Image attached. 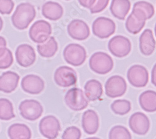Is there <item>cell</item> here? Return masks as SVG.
I'll use <instances>...</instances> for the list:
<instances>
[{
	"instance_id": "1",
	"label": "cell",
	"mask_w": 156,
	"mask_h": 139,
	"mask_svg": "<svg viewBox=\"0 0 156 139\" xmlns=\"http://www.w3.org/2000/svg\"><path fill=\"white\" fill-rule=\"evenodd\" d=\"M34 6L29 3H23L17 6L11 21L14 27L20 30L27 29L36 17Z\"/></svg>"
},
{
	"instance_id": "2",
	"label": "cell",
	"mask_w": 156,
	"mask_h": 139,
	"mask_svg": "<svg viewBox=\"0 0 156 139\" xmlns=\"http://www.w3.org/2000/svg\"><path fill=\"white\" fill-rule=\"evenodd\" d=\"M89 64L90 68L94 72L99 75H106L112 70L114 61L108 53L99 52L90 57Z\"/></svg>"
},
{
	"instance_id": "3",
	"label": "cell",
	"mask_w": 156,
	"mask_h": 139,
	"mask_svg": "<svg viewBox=\"0 0 156 139\" xmlns=\"http://www.w3.org/2000/svg\"><path fill=\"white\" fill-rule=\"evenodd\" d=\"M63 57L68 64L74 67H79L85 62L87 53L83 46L77 43H71L64 48Z\"/></svg>"
},
{
	"instance_id": "4",
	"label": "cell",
	"mask_w": 156,
	"mask_h": 139,
	"mask_svg": "<svg viewBox=\"0 0 156 139\" xmlns=\"http://www.w3.org/2000/svg\"><path fill=\"white\" fill-rule=\"evenodd\" d=\"M66 105L73 111H81L88 105V101L85 98L82 89L73 88L69 90L64 97Z\"/></svg>"
},
{
	"instance_id": "5",
	"label": "cell",
	"mask_w": 156,
	"mask_h": 139,
	"mask_svg": "<svg viewBox=\"0 0 156 139\" xmlns=\"http://www.w3.org/2000/svg\"><path fill=\"white\" fill-rule=\"evenodd\" d=\"M19 110L23 118L30 121L40 119L43 113V107L36 100H25L19 105Z\"/></svg>"
},
{
	"instance_id": "6",
	"label": "cell",
	"mask_w": 156,
	"mask_h": 139,
	"mask_svg": "<svg viewBox=\"0 0 156 139\" xmlns=\"http://www.w3.org/2000/svg\"><path fill=\"white\" fill-rule=\"evenodd\" d=\"M108 49L111 54L118 58L127 56L131 51V43L127 38L117 35L109 40Z\"/></svg>"
},
{
	"instance_id": "7",
	"label": "cell",
	"mask_w": 156,
	"mask_h": 139,
	"mask_svg": "<svg viewBox=\"0 0 156 139\" xmlns=\"http://www.w3.org/2000/svg\"><path fill=\"white\" fill-rule=\"evenodd\" d=\"M93 34L101 39L108 38L115 31V24L113 20L106 17L96 18L92 26Z\"/></svg>"
},
{
	"instance_id": "8",
	"label": "cell",
	"mask_w": 156,
	"mask_h": 139,
	"mask_svg": "<svg viewBox=\"0 0 156 139\" xmlns=\"http://www.w3.org/2000/svg\"><path fill=\"white\" fill-rule=\"evenodd\" d=\"M52 33L51 24L46 21L38 20L31 27L29 35L32 41L37 43H41L46 41Z\"/></svg>"
},
{
	"instance_id": "9",
	"label": "cell",
	"mask_w": 156,
	"mask_h": 139,
	"mask_svg": "<svg viewBox=\"0 0 156 139\" xmlns=\"http://www.w3.org/2000/svg\"><path fill=\"white\" fill-rule=\"evenodd\" d=\"M127 77L131 85L136 88H142L148 83L149 73L144 67L135 65L128 70Z\"/></svg>"
},
{
	"instance_id": "10",
	"label": "cell",
	"mask_w": 156,
	"mask_h": 139,
	"mask_svg": "<svg viewBox=\"0 0 156 139\" xmlns=\"http://www.w3.org/2000/svg\"><path fill=\"white\" fill-rule=\"evenodd\" d=\"M127 90V83L124 79L119 75H114L106 81L105 84L106 95L110 98L123 96Z\"/></svg>"
},
{
	"instance_id": "11",
	"label": "cell",
	"mask_w": 156,
	"mask_h": 139,
	"mask_svg": "<svg viewBox=\"0 0 156 139\" xmlns=\"http://www.w3.org/2000/svg\"><path fill=\"white\" fill-rule=\"evenodd\" d=\"M40 133L48 139L56 138L61 130L60 122L53 115H48L43 117L40 122Z\"/></svg>"
},
{
	"instance_id": "12",
	"label": "cell",
	"mask_w": 156,
	"mask_h": 139,
	"mask_svg": "<svg viewBox=\"0 0 156 139\" xmlns=\"http://www.w3.org/2000/svg\"><path fill=\"white\" fill-rule=\"evenodd\" d=\"M54 80L55 83L61 87H69L76 83L77 73L71 67L62 66L55 71Z\"/></svg>"
},
{
	"instance_id": "13",
	"label": "cell",
	"mask_w": 156,
	"mask_h": 139,
	"mask_svg": "<svg viewBox=\"0 0 156 139\" xmlns=\"http://www.w3.org/2000/svg\"><path fill=\"white\" fill-rule=\"evenodd\" d=\"M129 125L131 130L136 134L144 135L149 130L150 121L144 113L136 112L130 117Z\"/></svg>"
},
{
	"instance_id": "14",
	"label": "cell",
	"mask_w": 156,
	"mask_h": 139,
	"mask_svg": "<svg viewBox=\"0 0 156 139\" xmlns=\"http://www.w3.org/2000/svg\"><path fill=\"white\" fill-rule=\"evenodd\" d=\"M15 57L18 64L24 68L33 65L36 58L34 49L28 44H22L18 46L16 50Z\"/></svg>"
},
{
	"instance_id": "15",
	"label": "cell",
	"mask_w": 156,
	"mask_h": 139,
	"mask_svg": "<svg viewBox=\"0 0 156 139\" xmlns=\"http://www.w3.org/2000/svg\"><path fill=\"white\" fill-rule=\"evenodd\" d=\"M21 85L25 92L32 95H37L43 91L45 84L44 80L39 76L28 75L23 78Z\"/></svg>"
},
{
	"instance_id": "16",
	"label": "cell",
	"mask_w": 156,
	"mask_h": 139,
	"mask_svg": "<svg viewBox=\"0 0 156 139\" xmlns=\"http://www.w3.org/2000/svg\"><path fill=\"white\" fill-rule=\"evenodd\" d=\"M68 33L73 39L83 41L90 36V30L86 23L81 20H74L68 24Z\"/></svg>"
},
{
	"instance_id": "17",
	"label": "cell",
	"mask_w": 156,
	"mask_h": 139,
	"mask_svg": "<svg viewBox=\"0 0 156 139\" xmlns=\"http://www.w3.org/2000/svg\"><path fill=\"white\" fill-rule=\"evenodd\" d=\"M82 127L88 135L95 134L99 127V119L97 113L93 110L85 111L82 117Z\"/></svg>"
},
{
	"instance_id": "18",
	"label": "cell",
	"mask_w": 156,
	"mask_h": 139,
	"mask_svg": "<svg viewBox=\"0 0 156 139\" xmlns=\"http://www.w3.org/2000/svg\"><path fill=\"white\" fill-rule=\"evenodd\" d=\"M20 80V76L18 73L7 71L0 76V91L10 93L15 91L17 88Z\"/></svg>"
},
{
	"instance_id": "19",
	"label": "cell",
	"mask_w": 156,
	"mask_h": 139,
	"mask_svg": "<svg viewBox=\"0 0 156 139\" xmlns=\"http://www.w3.org/2000/svg\"><path fill=\"white\" fill-rule=\"evenodd\" d=\"M155 45L156 42L154 39L152 31L150 29H146L139 38L140 52L145 56H150L154 53Z\"/></svg>"
},
{
	"instance_id": "20",
	"label": "cell",
	"mask_w": 156,
	"mask_h": 139,
	"mask_svg": "<svg viewBox=\"0 0 156 139\" xmlns=\"http://www.w3.org/2000/svg\"><path fill=\"white\" fill-rule=\"evenodd\" d=\"M131 6L129 0H112L110 6V11L115 18L124 20L131 9Z\"/></svg>"
},
{
	"instance_id": "21",
	"label": "cell",
	"mask_w": 156,
	"mask_h": 139,
	"mask_svg": "<svg viewBox=\"0 0 156 139\" xmlns=\"http://www.w3.org/2000/svg\"><path fill=\"white\" fill-rule=\"evenodd\" d=\"M63 8L62 6L54 2H48L42 7V14L47 19L51 21H57L63 15Z\"/></svg>"
},
{
	"instance_id": "22",
	"label": "cell",
	"mask_w": 156,
	"mask_h": 139,
	"mask_svg": "<svg viewBox=\"0 0 156 139\" xmlns=\"http://www.w3.org/2000/svg\"><path fill=\"white\" fill-rule=\"evenodd\" d=\"M84 91L85 95L90 102L100 99L103 93L102 84L100 82L94 79L90 80L86 83Z\"/></svg>"
},
{
	"instance_id": "23",
	"label": "cell",
	"mask_w": 156,
	"mask_h": 139,
	"mask_svg": "<svg viewBox=\"0 0 156 139\" xmlns=\"http://www.w3.org/2000/svg\"><path fill=\"white\" fill-rule=\"evenodd\" d=\"M58 49V45L53 36H50L43 43H38L37 50L42 57L51 58L55 55Z\"/></svg>"
},
{
	"instance_id": "24",
	"label": "cell",
	"mask_w": 156,
	"mask_h": 139,
	"mask_svg": "<svg viewBox=\"0 0 156 139\" xmlns=\"http://www.w3.org/2000/svg\"><path fill=\"white\" fill-rule=\"evenodd\" d=\"M140 106L147 112H156V92L146 90L142 92L139 98Z\"/></svg>"
},
{
	"instance_id": "25",
	"label": "cell",
	"mask_w": 156,
	"mask_h": 139,
	"mask_svg": "<svg viewBox=\"0 0 156 139\" xmlns=\"http://www.w3.org/2000/svg\"><path fill=\"white\" fill-rule=\"evenodd\" d=\"M8 134L11 139H30L31 132L27 125L23 123H14L8 129Z\"/></svg>"
},
{
	"instance_id": "26",
	"label": "cell",
	"mask_w": 156,
	"mask_h": 139,
	"mask_svg": "<svg viewBox=\"0 0 156 139\" xmlns=\"http://www.w3.org/2000/svg\"><path fill=\"white\" fill-rule=\"evenodd\" d=\"M15 117L12 103L7 98H0V120L8 121Z\"/></svg>"
},
{
	"instance_id": "27",
	"label": "cell",
	"mask_w": 156,
	"mask_h": 139,
	"mask_svg": "<svg viewBox=\"0 0 156 139\" xmlns=\"http://www.w3.org/2000/svg\"><path fill=\"white\" fill-rule=\"evenodd\" d=\"M145 24L146 21L138 20L131 13L126 20V28L130 33L136 35L143 29Z\"/></svg>"
},
{
	"instance_id": "28",
	"label": "cell",
	"mask_w": 156,
	"mask_h": 139,
	"mask_svg": "<svg viewBox=\"0 0 156 139\" xmlns=\"http://www.w3.org/2000/svg\"><path fill=\"white\" fill-rule=\"evenodd\" d=\"M112 112L117 115H124L131 110V104L127 100H116L111 106Z\"/></svg>"
},
{
	"instance_id": "29",
	"label": "cell",
	"mask_w": 156,
	"mask_h": 139,
	"mask_svg": "<svg viewBox=\"0 0 156 139\" xmlns=\"http://www.w3.org/2000/svg\"><path fill=\"white\" fill-rule=\"evenodd\" d=\"M131 134L128 129L121 125L114 126L109 134L110 139H131Z\"/></svg>"
},
{
	"instance_id": "30",
	"label": "cell",
	"mask_w": 156,
	"mask_h": 139,
	"mask_svg": "<svg viewBox=\"0 0 156 139\" xmlns=\"http://www.w3.org/2000/svg\"><path fill=\"white\" fill-rule=\"evenodd\" d=\"M13 63V56L10 49L6 48L5 51L0 55V69L4 70L9 68Z\"/></svg>"
},
{
	"instance_id": "31",
	"label": "cell",
	"mask_w": 156,
	"mask_h": 139,
	"mask_svg": "<svg viewBox=\"0 0 156 139\" xmlns=\"http://www.w3.org/2000/svg\"><path fill=\"white\" fill-rule=\"evenodd\" d=\"M133 7L141 9L142 11H144L146 14L148 18V20L151 18L154 15L155 10H154V6L151 3L147 2H145V1L137 2L134 4Z\"/></svg>"
},
{
	"instance_id": "32",
	"label": "cell",
	"mask_w": 156,
	"mask_h": 139,
	"mask_svg": "<svg viewBox=\"0 0 156 139\" xmlns=\"http://www.w3.org/2000/svg\"><path fill=\"white\" fill-rule=\"evenodd\" d=\"M81 137V132L79 128L71 126L64 130L62 138L63 139H80Z\"/></svg>"
},
{
	"instance_id": "33",
	"label": "cell",
	"mask_w": 156,
	"mask_h": 139,
	"mask_svg": "<svg viewBox=\"0 0 156 139\" xmlns=\"http://www.w3.org/2000/svg\"><path fill=\"white\" fill-rule=\"evenodd\" d=\"M15 3L12 0H0V13L9 15L13 10Z\"/></svg>"
},
{
	"instance_id": "34",
	"label": "cell",
	"mask_w": 156,
	"mask_h": 139,
	"mask_svg": "<svg viewBox=\"0 0 156 139\" xmlns=\"http://www.w3.org/2000/svg\"><path fill=\"white\" fill-rule=\"evenodd\" d=\"M109 2V0H96L95 4L90 8V12L92 14L99 13L105 9Z\"/></svg>"
},
{
	"instance_id": "35",
	"label": "cell",
	"mask_w": 156,
	"mask_h": 139,
	"mask_svg": "<svg viewBox=\"0 0 156 139\" xmlns=\"http://www.w3.org/2000/svg\"><path fill=\"white\" fill-rule=\"evenodd\" d=\"M78 2L83 7L90 9L95 4L96 0H78Z\"/></svg>"
},
{
	"instance_id": "36",
	"label": "cell",
	"mask_w": 156,
	"mask_h": 139,
	"mask_svg": "<svg viewBox=\"0 0 156 139\" xmlns=\"http://www.w3.org/2000/svg\"><path fill=\"white\" fill-rule=\"evenodd\" d=\"M151 82L156 86V64L154 65L151 72Z\"/></svg>"
},
{
	"instance_id": "37",
	"label": "cell",
	"mask_w": 156,
	"mask_h": 139,
	"mask_svg": "<svg viewBox=\"0 0 156 139\" xmlns=\"http://www.w3.org/2000/svg\"><path fill=\"white\" fill-rule=\"evenodd\" d=\"M6 46V41L3 36H0V48Z\"/></svg>"
},
{
	"instance_id": "38",
	"label": "cell",
	"mask_w": 156,
	"mask_h": 139,
	"mask_svg": "<svg viewBox=\"0 0 156 139\" xmlns=\"http://www.w3.org/2000/svg\"><path fill=\"white\" fill-rule=\"evenodd\" d=\"M3 26V21L2 18L0 17V31H1V30H2Z\"/></svg>"
},
{
	"instance_id": "39",
	"label": "cell",
	"mask_w": 156,
	"mask_h": 139,
	"mask_svg": "<svg viewBox=\"0 0 156 139\" xmlns=\"http://www.w3.org/2000/svg\"><path fill=\"white\" fill-rule=\"evenodd\" d=\"M154 31H155V37H156V24L155 25V28H154Z\"/></svg>"
},
{
	"instance_id": "40",
	"label": "cell",
	"mask_w": 156,
	"mask_h": 139,
	"mask_svg": "<svg viewBox=\"0 0 156 139\" xmlns=\"http://www.w3.org/2000/svg\"><path fill=\"white\" fill-rule=\"evenodd\" d=\"M66 1H69V0H66Z\"/></svg>"
}]
</instances>
